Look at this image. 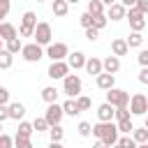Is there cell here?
<instances>
[{
	"label": "cell",
	"instance_id": "1",
	"mask_svg": "<svg viewBox=\"0 0 148 148\" xmlns=\"http://www.w3.org/2000/svg\"><path fill=\"white\" fill-rule=\"evenodd\" d=\"M81 90H83V81H81V76L69 72V74L62 79V92H65L67 97H79Z\"/></svg>",
	"mask_w": 148,
	"mask_h": 148
},
{
	"label": "cell",
	"instance_id": "2",
	"mask_svg": "<svg viewBox=\"0 0 148 148\" xmlns=\"http://www.w3.org/2000/svg\"><path fill=\"white\" fill-rule=\"evenodd\" d=\"M37 23H39V21H37V14H35V12H23L21 25H18V35H21V37H32Z\"/></svg>",
	"mask_w": 148,
	"mask_h": 148
},
{
	"label": "cell",
	"instance_id": "3",
	"mask_svg": "<svg viewBox=\"0 0 148 148\" xmlns=\"http://www.w3.org/2000/svg\"><path fill=\"white\" fill-rule=\"evenodd\" d=\"M44 56H46V51H44V49H42L37 42L23 44V49H21V58H23L25 62H39Z\"/></svg>",
	"mask_w": 148,
	"mask_h": 148
},
{
	"label": "cell",
	"instance_id": "4",
	"mask_svg": "<svg viewBox=\"0 0 148 148\" xmlns=\"http://www.w3.org/2000/svg\"><path fill=\"white\" fill-rule=\"evenodd\" d=\"M35 42L39 44V46H49L51 42H53V30H51V23H46V21H39L37 23V28H35Z\"/></svg>",
	"mask_w": 148,
	"mask_h": 148
},
{
	"label": "cell",
	"instance_id": "5",
	"mask_svg": "<svg viewBox=\"0 0 148 148\" xmlns=\"http://www.w3.org/2000/svg\"><path fill=\"white\" fill-rule=\"evenodd\" d=\"M130 92L127 90H123V88H109L106 90V102L109 104H113V106H130Z\"/></svg>",
	"mask_w": 148,
	"mask_h": 148
},
{
	"label": "cell",
	"instance_id": "6",
	"mask_svg": "<svg viewBox=\"0 0 148 148\" xmlns=\"http://www.w3.org/2000/svg\"><path fill=\"white\" fill-rule=\"evenodd\" d=\"M130 113L132 116H146L148 113V97L143 92H134L130 97Z\"/></svg>",
	"mask_w": 148,
	"mask_h": 148
},
{
	"label": "cell",
	"instance_id": "7",
	"mask_svg": "<svg viewBox=\"0 0 148 148\" xmlns=\"http://www.w3.org/2000/svg\"><path fill=\"white\" fill-rule=\"evenodd\" d=\"M69 53L72 51H69V46L65 42H51L46 46V58H51V60H67Z\"/></svg>",
	"mask_w": 148,
	"mask_h": 148
},
{
	"label": "cell",
	"instance_id": "8",
	"mask_svg": "<svg viewBox=\"0 0 148 148\" xmlns=\"http://www.w3.org/2000/svg\"><path fill=\"white\" fill-rule=\"evenodd\" d=\"M69 72H72V69H69L67 60H51V65H49V69H46V76L53 79V81H58V79H65Z\"/></svg>",
	"mask_w": 148,
	"mask_h": 148
},
{
	"label": "cell",
	"instance_id": "9",
	"mask_svg": "<svg viewBox=\"0 0 148 148\" xmlns=\"http://www.w3.org/2000/svg\"><path fill=\"white\" fill-rule=\"evenodd\" d=\"M143 16H146V14H141V12L136 9V7H130V9H127V16H125V18L130 21V28H132V30L141 32V30L146 28V18H143Z\"/></svg>",
	"mask_w": 148,
	"mask_h": 148
},
{
	"label": "cell",
	"instance_id": "10",
	"mask_svg": "<svg viewBox=\"0 0 148 148\" xmlns=\"http://www.w3.org/2000/svg\"><path fill=\"white\" fill-rule=\"evenodd\" d=\"M62 116H65V111H62V104L53 102V104H49V106H46V113H44V118H46V123H49V125H60Z\"/></svg>",
	"mask_w": 148,
	"mask_h": 148
},
{
	"label": "cell",
	"instance_id": "11",
	"mask_svg": "<svg viewBox=\"0 0 148 148\" xmlns=\"http://www.w3.org/2000/svg\"><path fill=\"white\" fill-rule=\"evenodd\" d=\"M118 139H120V132H118V125H116L113 120H109V123H104V134H102V141H104L106 146H116V143H118Z\"/></svg>",
	"mask_w": 148,
	"mask_h": 148
},
{
	"label": "cell",
	"instance_id": "12",
	"mask_svg": "<svg viewBox=\"0 0 148 148\" xmlns=\"http://www.w3.org/2000/svg\"><path fill=\"white\" fill-rule=\"evenodd\" d=\"M106 18L109 21H123L125 16H127V7L123 5V2H113L111 7H106Z\"/></svg>",
	"mask_w": 148,
	"mask_h": 148
},
{
	"label": "cell",
	"instance_id": "13",
	"mask_svg": "<svg viewBox=\"0 0 148 148\" xmlns=\"http://www.w3.org/2000/svg\"><path fill=\"white\" fill-rule=\"evenodd\" d=\"M86 60H88V58H86L83 51H74V53L67 56V65H69V69H74V72H76V69H83V67H86Z\"/></svg>",
	"mask_w": 148,
	"mask_h": 148
},
{
	"label": "cell",
	"instance_id": "14",
	"mask_svg": "<svg viewBox=\"0 0 148 148\" xmlns=\"http://www.w3.org/2000/svg\"><path fill=\"white\" fill-rule=\"evenodd\" d=\"M113 116H116V106H113V104H109V102H102V104L97 106V120H102V123H109V120H113Z\"/></svg>",
	"mask_w": 148,
	"mask_h": 148
},
{
	"label": "cell",
	"instance_id": "15",
	"mask_svg": "<svg viewBox=\"0 0 148 148\" xmlns=\"http://www.w3.org/2000/svg\"><path fill=\"white\" fill-rule=\"evenodd\" d=\"M95 83H97V88H99V90H109V88H113V86H116V74L102 72V74H97V76H95Z\"/></svg>",
	"mask_w": 148,
	"mask_h": 148
},
{
	"label": "cell",
	"instance_id": "16",
	"mask_svg": "<svg viewBox=\"0 0 148 148\" xmlns=\"http://www.w3.org/2000/svg\"><path fill=\"white\" fill-rule=\"evenodd\" d=\"M111 53L118 56V58H120V56H127V53H130V44H127V39H125V37H116V39L111 42Z\"/></svg>",
	"mask_w": 148,
	"mask_h": 148
},
{
	"label": "cell",
	"instance_id": "17",
	"mask_svg": "<svg viewBox=\"0 0 148 148\" xmlns=\"http://www.w3.org/2000/svg\"><path fill=\"white\" fill-rule=\"evenodd\" d=\"M90 76H97V74H102L104 72V65H102V60L99 58H95V56H90L88 60H86V67H83Z\"/></svg>",
	"mask_w": 148,
	"mask_h": 148
},
{
	"label": "cell",
	"instance_id": "18",
	"mask_svg": "<svg viewBox=\"0 0 148 148\" xmlns=\"http://www.w3.org/2000/svg\"><path fill=\"white\" fill-rule=\"evenodd\" d=\"M0 37L7 42V39H14V37H18V30H16V25L14 23H9V21H2L0 23Z\"/></svg>",
	"mask_w": 148,
	"mask_h": 148
},
{
	"label": "cell",
	"instance_id": "19",
	"mask_svg": "<svg viewBox=\"0 0 148 148\" xmlns=\"http://www.w3.org/2000/svg\"><path fill=\"white\" fill-rule=\"evenodd\" d=\"M102 65H104V72H109V74H116L118 69H120V58L118 56H106L104 60H102Z\"/></svg>",
	"mask_w": 148,
	"mask_h": 148
},
{
	"label": "cell",
	"instance_id": "20",
	"mask_svg": "<svg viewBox=\"0 0 148 148\" xmlns=\"http://www.w3.org/2000/svg\"><path fill=\"white\" fill-rule=\"evenodd\" d=\"M51 12H53V16H67L69 2L67 0H51Z\"/></svg>",
	"mask_w": 148,
	"mask_h": 148
},
{
	"label": "cell",
	"instance_id": "21",
	"mask_svg": "<svg viewBox=\"0 0 148 148\" xmlns=\"http://www.w3.org/2000/svg\"><path fill=\"white\" fill-rule=\"evenodd\" d=\"M7 106H9V118H12V120H23L25 106H23L21 102H12V104H7Z\"/></svg>",
	"mask_w": 148,
	"mask_h": 148
},
{
	"label": "cell",
	"instance_id": "22",
	"mask_svg": "<svg viewBox=\"0 0 148 148\" xmlns=\"http://www.w3.org/2000/svg\"><path fill=\"white\" fill-rule=\"evenodd\" d=\"M42 99H44L46 104L58 102V88H56V86H44V88H42Z\"/></svg>",
	"mask_w": 148,
	"mask_h": 148
},
{
	"label": "cell",
	"instance_id": "23",
	"mask_svg": "<svg viewBox=\"0 0 148 148\" xmlns=\"http://www.w3.org/2000/svg\"><path fill=\"white\" fill-rule=\"evenodd\" d=\"M62 111H65V116H72V118L81 113V109L76 106V99H74V97H69V99L62 102Z\"/></svg>",
	"mask_w": 148,
	"mask_h": 148
},
{
	"label": "cell",
	"instance_id": "24",
	"mask_svg": "<svg viewBox=\"0 0 148 148\" xmlns=\"http://www.w3.org/2000/svg\"><path fill=\"white\" fill-rule=\"evenodd\" d=\"M14 65V53H9L7 49H0V69H9Z\"/></svg>",
	"mask_w": 148,
	"mask_h": 148
},
{
	"label": "cell",
	"instance_id": "25",
	"mask_svg": "<svg viewBox=\"0 0 148 148\" xmlns=\"http://www.w3.org/2000/svg\"><path fill=\"white\" fill-rule=\"evenodd\" d=\"M125 39H127L130 49H141V44H143V35H141V32H136V30H132V32H130V37H125Z\"/></svg>",
	"mask_w": 148,
	"mask_h": 148
},
{
	"label": "cell",
	"instance_id": "26",
	"mask_svg": "<svg viewBox=\"0 0 148 148\" xmlns=\"http://www.w3.org/2000/svg\"><path fill=\"white\" fill-rule=\"evenodd\" d=\"M5 49L9 51V53H21V49H23V42H21V37H14V39H7L5 42Z\"/></svg>",
	"mask_w": 148,
	"mask_h": 148
},
{
	"label": "cell",
	"instance_id": "27",
	"mask_svg": "<svg viewBox=\"0 0 148 148\" xmlns=\"http://www.w3.org/2000/svg\"><path fill=\"white\" fill-rule=\"evenodd\" d=\"M116 125H118V132H120V134H132V130H134L132 116H130V118H123V120H116Z\"/></svg>",
	"mask_w": 148,
	"mask_h": 148
},
{
	"label": "cell",
	"instance_id": "28",
	"mask_svg": "<svg viewBox=\"0 0 148 148\" xmlns=\"http://www.w3.org/2000/svg\"><path fill=\"white\" fill-rule=\"evenodd\" d=\"M32 132H35L32 123H28V120H18V127H16V134H18V136H32Z\"/></svg>",
	"mask_w": 148,
	"mask_h": 148
},
{
	"label": "cell",
	"instance_id": "29",
	"mask_svg": "<svg viewBox=\"0 0 148 148\" xmlns=\"http://www.w3.org/2000/svg\"><path fill=\"white\" fill-rule=\"evenodd\" d=\"M132 136H134L136 143H148V127L146 125L143 127H134L132 130Z\"/></svg>",
	"mask_w": 148,
	"mask_h": 148
},
{
	"label": "cell",
	"instance_id": "30",
	"mask_svg": "<svg viewBox=\"0 0 148 148\" xmlns=\"http://www.w3.org/2000/svg\"><path fill=\"white\" fill-rule=\"evenodd\" d=\"M49 139H51V141H62V139H65L62 125H51V127H49Z\"/></svg>",
	"mask_w": 148,
	"mask_h": 148
},
{
	"label": "cell",
	"instance_id": "31",
	"mask_svg": "<svg viewBox=\"0 0 148 148\" xmlns=\"http://www.w3.org/2000/svg\"><path fill=\"white\" fill-rule=\"evenodd\" d=\"M88 12H90L92 16L104 14V2H102V0H88Z\"/></svg>",
	"mask_w": 148,
	"mask_h": 148
},
{
	"label": "cell",
	"instance_id": "32",
	"mask_svg": "<svg viewBox=\"0 0 148 148\" xmlns=\"http://www.w3.org/2000/svg\"><path fill=\"white\" fill-rule=\"evenodd\" d=\"M76 132H79V136H83V139H86V136H90V134H92V125H90V123H86V120H81V123L76 125Z\"/></svg>",
	"mask_w": 148,
	"mask_h": 148
},
{
	"label": "cell",
	"instance_id": "33",
	"mask_svg": "<svg viewBox=\"0 0 148 148\" xmlns=\"http://www.w3.org/2000/svg\"><path fill=\"white\" fill-rule=\"evenodd\" d=\"M118 143H120L123 148H136V146H139V143L134 141V136H132V134H120Z\"/></svg>",
	"mask_w": 148,
	"mask_h": 148
},
{
	"label": "cell",
	"instance_id": "34",
	"mask_svg": "<svg viewBox=\"0 0 148 148\" xmlns=\"http://www.w3.org/2000/svg\"><path fill=\"white\" fill-rule=\"evenodd\" d=\"M14 148H32L30 136H18V134H14Z\"/></svg>",
	"mask_w": 148,
	"mask_h": 148
},
{
	"label": "cell",
	"instance_id": "35",
	"mask_svg": "<svg viewBox=\"0 0 148 148\" xmlns=\"http://www.w3.org/2000/svg\"><path fill=\"white\" fill-rule=\"evenodd\" d=\"M106 23H109L106 14H97V16H92V28H97V30H104V28H106Z\"/></svg>",
	"mask_w": 148,
	"mask_h": 148
},
{
	"label": "cell",
	"instance_id": "36",
	"mask_svg": "<svg viewBox=\"0 0 148 148\" xmlns=\"http://www.w3.org/2000/svg\"><path fill=\"white\" fill-rule=\"evenodd\" d=\"M32 127H35V132H49V127H51V125H49V123H46V118L42 116V118H35V120H32Z\"/></svg>",
	"mask_w": 148,
	"mask_h": 148
},
{
	"label": "cell",
	"instance_id": "37",
	"mask_svg": "<svg viewBox=\"0 0 148 148\" xmlns=\"http://www.w3.org/2000/svg\"><path fill=\"white\" fill-rule=\"evenodd\" d=\"M76 99V106L81 109V111H88L90 106H92V102H90V97H86V95H79V97H74Z\"/></svg>",
	"mask_w": 148,
	"mask_h": 148
},
{
	"label": "cell",
	"instance_id": "38",
	"mask_svg": "<svg viewBox=\"0 0 148 148\" xmlns=\"http://www.w3.org/2000/svg\"><path fill=\"white\" fill-rule=\"evenodd\" d=\"M79 23L83 25V30H86V28H92V14H90V12H83V14L79 16Z\"/></svg>",
	"mask_w": 148,
	"mask_h": 148
},
{
	"label": "cell",
	"instance_id": "39",
	"mask_svg": "<svg viewBox=\"0 0 148 148\" xmlns=\"http://www.w3.org/2000/svg\"><path fill=\"white\" fill-rule=\"evenodd\" d=\"M9 9H12V0H0V23H2V18H7Z\"/></svg>",
	"mask_w": 148,
	"mask_h": 148
},
{
	"label": "cell",
	"instance_id": "40",
	"mask_svg": "<svg viewBox=\"0 0 148 148\" xmlns=\"http://www.w3.org/2000/svg\"><path fill=\"white\" fill-rule=\"evenodd\" d=\"M132 113H130V106H116V120H123V118H130Z\"/></svg>",
	"mask_w": 148,
	"mask_h": 148
},
{
	"label": "cell",
	"instance_id": "41",
	"mask_svg": "<svg viewBox=\"0 0 148 148\" xmlns=\"http://www.w3.org/2000/svg\"><path fill=\"white\" fill-rule=\"evenodd\" d=\"M0 148H14V136H9V134H0Z\"/></svg>",
	"mask_w": 148,
	"mask_h": 148
},
{
	"label": "cell",
	"instance_id": "42",
	"mask_svg": "<svg viewBox=\"0 0 148 148\" xmlns=\"http://www.w3.org/2000/svg\"><path fill=\"white\" fill-rule=\"evenodd\" d=\"M136 60H139V65H141V67H148V49H141V51H139V56H136Z\"/></svg>",
	"mask_w": 148,
	"mask_h": 148
},
{
	"label": "cell",
	"instance_id": "43",
	"mask_svg": "<svg viewBox=\"0 0 148 148\" xmlns=\"http://www.w3.org/2000/svg\"><path fill=\"white\" fill-rule=\"evenodd\" d=\"M97 37H99V30L97 28H86V39L88 42H95Z\"/></svg>",
	"mask_w": 148,
	"mask_h": 148
},
{
	"label": "cell",
	"instance_id": "44",
	"mask_svg": "<svg viewBox=\"0 0 148 148\" xmlns=\"http://www.w3.org/2000/svg\"><path fill=\"white\" fill-rule=\"evenodd\" d=\"M0 104H9V90L5 86H0Z\"/></svg>",
	"mask_w": 148,
	"mask_h": 148
},
{
	"label": "cell",
	"instance_id": "45",
	"mask_svg": "<svg viewBox=\"0 0 148 148\" xmlns=\"http://www.w3.org/2000/svg\"><path fill=\"white\" fill-rule=\"evenodd\" d=\"M141 14H148V0H136V5H134Z\"/></svg>",
	"mask_w": 148,
	"mask_h": 148
},
{
	"label": "cell",
	"instance_id": "46",
	"mask_svg": "<svg viewBox=\"0 0 148 148\" xmlns=\"http://www.w3.org/2000/svg\"><path fill=\"white\" fill-rule=\"evenodd\" d=\"M9 118V106L7 104H0V123H5Z\"/></svg>",
	"mask_w": 148,
	"mask_h": 148
},
{
	"label": "cell",
	"instance_id": "47",
	"mask_svg": "<svg viewBox=\"0 0 148 148\" xmlns=\"http://www.w3.org/2000/svg\"><path fill=\"white\" fill-rule=\"evenodd\" d=\"M139 81L148 86V67H141V72H139Z\"/></svg>",
	"mask_w": 148,
	"mask_h": 148
},
{
	"label": "cell",
	"instance_id": "48",
	"mask_svg": "<svg viewBox=\"0 0 148 148\" xmlns=\"http://www.w3.org/2000/svg\"><path fill=\"white\" fill-rule=\"evenodd\" d=\"M92 148H111V146H106V143H104L102 139H97V141L92 143Z\"/></svg>",
	"mask_w": 148,
	"mask_h": 148
},
{
	"label": "cell",
	"instance_id": "49",
	"mask_svg": "<svg viewBox=\"0 0 148 148\" xmlns=\"http://www.w3.org/2000/svg\"><path fill=\"white\" fill-rule=\"evenodd\" d=\"M118 2H123V5H125V7H127V9H130V7H134V5H136V0H118Z\"/></svg>",
	"mask_w": 148,
	"mask_h": 148
},
{
	"label": "cell",
	"instance_id": "50",
	"mask_svg": "<svg viewBox=\"0 0 148 148\" xmlns=\"http://www.w3.org/2000/svg\"><path fill=\"white\" fill-rule=\"evenodd\" d=\"M49 148H65V146H62V141H51Z\"/></svg>",
	"mask_w": 148,
	"mask_h": 148
},
{
	"label": "cell",
	"instance_id": "51",
	"mask_svg": "<svg viewBox=\"0 0 148 148\" xmlns=\"http://www.w3.org/2000/svg\"><path fill=\"white\" fill-rule=\"evenodd\" d=\"M102 2H104V7H111V5H113V2H118V0H102Z\"/></svg>",
	"mask_w": 148,
	"mask_h": 148
},
{
	"label": "cell",
	"instance_id": "52",
	"mask_svg": "<svg viewBox=\"0 0 148 148\" xmlns=\"http://www.w3.org/2000/svg\"><path fill=\"white\" fill-rule=\"evenodd\" d=\"M136 148H148V143H139V146H136Z\"/></svg>",
	"mask_w": 148,
	"mask_h": 148
},
{
	"label": "cell",
	"instance_id": "53",
	"mask_svg": "<svg viewBox=\"0 0 148 148\" xmlns=\"http://www.w3.org/2000/svg\"><path fill=\"white\" fill-rule=\"evenodd\" d=\"M0 49H5V39L2 37H0Z\"/></svg>",
	"mask_w": 148,
	"mask_h": 148
},
{
	"label": "cell",
	"instance_id": "54",
	"mask_svg": "<svg viewBox=\"0 0 148 148\" xmlns=\"http://www.w3.org/2000/svg\"><path fill=\"white\" fill-rule=\"evenodd\" d=\"M67 2H69V5H76V2H79V0H67Z\"/></svg>",
	"mask_w": 148,
	"mask_h": 148
},
{
	"label": "cell",
	"instance_id": "55",
	"mask_svg": "<svg viewBox=\"0 0 148 148\" xmlns=\"http://www.w3.org/2000/svg\"><path fill=\"white\" fill-rule=\"evenodd\" d=\"M111 148H123V146H120V143H116V146H111Z\"/></svg>",
	"mask_w": 148,
	"mask_h": 148
},
{
	"label": "cell",
	"instance_id": "56",
	"mask_svg": "<svg viewBox=\"0 0 148 148\" xmlns=\"http://www.w3.org/2000/svg\"><path fill=\"white\" fill-rule=\"evenodd\" d=\"M143 125H146V127H148V118H146V123H143Z\"/></svg>",
	"mask_w": 148,
	"mask_h": 148
},
{
	"label": "cell",
	"instance_id": "57",
	"mask_svg": "<svg viewBox=\"0 0 148 148\" xmlns=\"http://www.w3.org/2000/svg\"><path fill=\"white\" fill-rule=\"evenodd\" d=\"M0 134H2V123H0Z\"/></svg>",
	"mask_w": 148,
	"mask_h": 148
},
{
	"label": "cell",
	"instance_id": "58",
	"mask_svg": "<svg viewBox=\"0 0 148 148\" xmlns=\"http://www.w3.org/2000/svg\"><path fill=\"white\" fill-rule=\"evenodd\" d=\"M37 2H44V0H37Z\"/></svg>",
	"mask_w": 148,
	"mask_h": 148
}]
</instances>
